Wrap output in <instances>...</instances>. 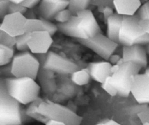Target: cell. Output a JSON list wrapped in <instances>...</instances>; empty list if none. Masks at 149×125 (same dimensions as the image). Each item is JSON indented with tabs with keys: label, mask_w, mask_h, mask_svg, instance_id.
<instances>
[{
	"label": "cell",
	"mask_w": 149,
	"mask_h": 125,
	"mask_svg": "<svg viewBox=\"0 0 149 125\" xmlns=\"http://www.w3.org/2000/svg\"><path fill=\"white\" fill-rule=\"evenodd\" d=\"M69 0H63L58 2H50L42 0L38 7V13L41 18L51 21L55 19L58 12L68 8Z\"/></svg>",
	"instance_id": "5bb4252c"
},
{
	"label": "cell",
	"mask_w": 149,
	"mask_h": 125,
	"mask_svg": "<svg viewBox=\"0 0 149 125\" xmlns=\"http://www.w3.org/2000/svg\"><path fill=\"white\" fill-rule=\"evenodd\" d=\"M15 55L14 48L0 44V66L12 63Z\"/></svg>",
	"instance_id": "44dd1931"
},
{
	"label": "cell",
	"mask_w": 149,
	"mask_h": 125,
	"mask_svg": "<svg viewBox=\"0 0 149 125\" xmlns=\"http://www.w3.org/2000/svg\"><path fill=\"white\" fill-rule=\"evenodd\" d=\"M17 37L10 36L6 32L0 30V44L9 47H15Z\"/></svg>",
	"instance_id": "cb8c5ba5"
},
{
	"label": "cell",
	"mask_w": 149,
	"mask_h": 125,
	"mask_svg": "<svg viewBox=\"0 0 149 125\" xmlns=\"http://www.w3.org/2000/svg\"><path fill=\"white\" fill-rule=\"evenodd\" d=\"M28 9L23 7L22 4H15V3L10 2V6H9L8 14H13V13H21V14H25L27 12Z\"/></svg>",
	"instance_id": "f1b7e54d"
},
{
	"label": "cell",
	"mask_w": 149,
	"mask_h": 125,
	"mask_svg": "<svg viewBox=\"0 0 149 125\" xmlns=\"http://www.w3.org/2000/svg\"><path fill=\"white\" fill-rule=\"evenodd\" d=\"M52 43V36L47 31H38L30 33L28 39L29 52L35 55L47 54Z\"/></svg>",
	"instance_id": "7c38bea8"
},
{
	"label": "cell",
	"mask_w": 149,
	"mask_h": 125,
	"mask_svg": "<svg viewBox=\"0 0 149 125\" xmlns=\"http://www.w3.org/2000/svg\"><path fill=\"white\" fill-rule=\"evenodd\" d=\"M91 76H90V71L88 68L85 69H80L79 70L76 71L71 75V80L75 85L79 86H83L89 83Z\"/></svg>",
	"instance_id": "ffe728a7"
},
{
	"label": "cell",
	"mask_w": 149,
	"mask_h": 125,
	"mask_svg": "<svg viewBox=\"0 0 149 125\" xmlns=\"http://www.w3.org/2000/svg\"><path fill=\"white\" fill-rule=\"evenodd\" d=\"M44 100L39 97L36 101H33L32 103L29 104L28 107L26 108V111H25V114H26V117L33 119V120L39 122L46 124L47 122L49 120V119L45 117L42 114H41L39 112V111H38V107H39V106L40 105L41 103Z\"/></svg>",
	"instance_id": "d6986e66"
},
{
	"label": "cell",
	"mask_w": 149,
	"mask_h": 125,
	"mask_svg": "<svg viewBox=\"0 0 149 125\" xmlns=\"http://www.w3.org/2000/svg\"><path fill=\"white\" fill-rule=\"evenodd\" d=\"M78 41L106 61L109 60L119 46V43L112 41L103 33H99L89 39H80Z\"/></svg>",
	"instance_id": "9c48e42d"
},
{
	"label": "cell",
	"mask_w": 149,
	"mask_h": 125,
	"mask_svg": "<svg viewBox=\"0 0 149 125\" xmlns=\"http://www.w3.org/2000/svg\"><path fill=\"white\" fill-rule=\"evenodd\" d=\"M36 56L44 68L60 75H72L80 69L75 62L53 52Z\"/></svg>",
	"instance_id": "ba28073f"
},
{
	"label": "cell",
	"mask_w": 149,
	"mask_h": 125,
	"mask_svg": "<svg viewBox=\"0 0 149 125\" xmlns=\"http://www.w3.org/2000/svg\"><path fill=\"white\" fill-rule=\"evenodd\" d=\"M21 104L7 93L3 81L0 80V125H22L23 115Z\"/></svg>",
	"instance_id": "3957f363"
},
{
	"label": "cell",
	"mask_w": 149,
	"mask_h": 125,
	"mask_svg": "<svg viewBox=\"0 0 149 125\" xmlns=\"http://www.w3.org/2000/svg\"><path fill=\"white\" fill-rule=\"evenodd\" d=\"M38 111L49 120L61 122L66 125H80L82 122V118L71 109L49 100L42 101Z\"/></svg>",
	"instance_id": "5b68a950"
},
{
	"label": "cell",
	"mask_w": 149,
	"mask_h": 125,
	"mask_svg": "<svg viewBox=\"0 0 149 125\" xmlns=\"http://www.w3.org/2000/svg\"><path fill=\"white\" fill-rule=\"evenodd\" d=\"M58 30L69 37L77 40L89 39L99 33H102L101 28L90 10H83L77 13L65 23L57 24Z\"/></svg>",
	"instance_id": "6da1fadb"
},
{
	"label": "cell",
	"mask_w": 149,
	"mask_h": 125,
	"mask_svg": "<svg viewBox=\"0 0 149 125\" xmlns=\"http://www.w3.org/2000/svg\"><path fill=\"white\" fill-rule=\"evenodd\" d=\"M42 0H26L22 3V5L27 9H33L37 5H39Z\"/></svg>",
	"instance_id": "e575fe53"
},
{
	"label": "cell",
	"mask_w": 149,
	"mask_h": 125,
	"mask_svg": "<svg viewBox=\"0 0 149 125\" xmlns=\"http://www.w3.org/2000/svg\"><path fill=\"white\" fill-rule=\"evenodd\" d=\"M139 24L141 28L145 33L149 34V14L147 17L144 19H140Z\"/></svg>",
	"instance_id": "d590c367"
},
{
	"label": "cell",
	"mask_w": 149,
	"mask_h": 125,
	"mask_svg": "<svg viewBox=\"0 0 149 125\" xmlns=\"http://www.w3.org/2000/svg\"><path fill=\"white\" fill-rule=\"evenodd\" d=\"M38 31H45L42 20L40 18L28 19L26 24V33H32Z\"/></svg>",
	"instance_id": "603a6c76"
},
{
	"label": "cell",
	"mask_w": 149,
	"mask_h": 125,
	"mask_svg": "<svg viewBox=\"0 0 149 125\" xmlns=\"http://www.w3.org/2000/svg\"><path fill=\"white\" fill-rule=\"evenodd\" d=\"M9 95L23 105H29L39 98L41 87L30 78H2Z\"/></svg>",
	"instance_id": "7a4b0ae2"
},
{
	"label": "cell",
	"mask_w": 149,
	"mask_h": 125,
	"mask_svg": "<svg viewBox=\"0 0 149 125\" xmlns=\"http://www.w3.org/2000/svg\"><path fill=\"white\" fill-rule=\"evenodd\" d=\"M28 19L21 13L7 14L0 25V30L10 36L17 37L26 33V24Z\"/></svg>",
	"instance_id": "30bf717a"
},
{
	"label": "cell",
	"mask_w": 149,
	"mask_h": 125,
	"mask_svg": "<svg viewBox=\"0 0 149 125\" xmlns=\"http://www.w3.org/2000/svg\"><path fill=\"white\" fill-rule=\"evenodd\" d=\"M146 50L147 54H149V43L148 44L146 45Z\"/></svg>",
	"instance_id": "ee69618b"
},
{
	"label": "cell",
	"mask_w": 149,
	"mask_h": 125,
	"mask_svg": "<svg viewBox=\"0 0 149 125\" xmlns=\"http://www.w3.org/2000/svg\"><path fill=\"white\" fill-rule=\"evenodd\" d=\"M101 85L102 88H103L108 94H109V95H111V96H116V95H118L117 91H116L115 87L113 86V84L111 82L110 77H109V78H107V80H106L103 84H101Z\"/></svg>",
	"instance_id": "4316f807"
},
{
	"label": "cell",
	"mask_w": 149,
	"mask_h": 125,
	"mask_svg": "<svg viewBox=\"0 0 149 125\" xmlns=\"http://www.w3.org/2000/svg\"><path fill=\"white\" fill-rule=\"evenodd\" d=\"M136 14L140 19H144L148 17L149 14V1H147L145 4L141 5Z\"/></svg>",
	"instance_id": "4dcf8cb0"
},
{
	"label": "cell",
	"mask_w": 149,
	"mask_h": 125,
	"mask_svg": "<svg viewBox=\"0 0 149 125\" xmlns=\"http://www.w3.org/2000/svg\"><path fill=\"white\" fill-rule=\"evenodd\" d=\"M0 67V74L3 78H10L14 77L12 72V63Z\"/></svg>",
	"instance_id": "f546056e"
},
{
	"label": "cell",
	"mask_w": 149,
	"mask_h": 125,
	"mask_svg": "<svg viewBox=\"0 0 149 125\" xmlns=\"http://www.w3.org/2000/svg\"><path fill=\"white\" fill-rule=\"evenodd\" d=\"M29 36H30V33H26L21 36H17L15 45V48L17 51L20 52L29 51V46H28V39H29Z\"/></svg>",
	"instance_id": "d4e9b609"
},
{
	"label": "cell",
	"mask_w": 149,
	"mask_h": 125,
	"mask_svg": "<svg viewBox=\"0 0 149 125\" xmlns=\"http://www.w3.org/2000/svg\"><path fill=\"white\" fill-rule=\"evenodd\" d=\"M139 20V17L136 14L132 16H123L119 33V44L123 46L148 44L149 34L141 28Z\"/></svg>",
	"instance_id": "277c9868"
},
{
	"label": "cell",
	"mask_w": 149,
	"mask_h": 125,
	"mask_svg": "<svg viewBox=\"0 0 149 125\" xmlns=\"http://www.w3.org/2000/svg\"><path fill=\"white\" fill-rule=\"evenodd\" d=\"M114 10L122 16L135 15L141 7V0H114Z\"/></svg>",
	"instance_id": "e0dca14e"
},
{
	"label": "cell",
	"mask_w": 149,
	"mask_h": 125,
	"mask_svg": "<svg viewBox=\"0 0 149 125\" xmlns=\"http://www.w3.org/2000/svg\"><path fill=\"white\" fill-rule=\"evenodd\" d=\"M143 1H149V0H143Z\"/></svg>",
	"instance_id": "681fc988"
},
{
	"label": "cell",
	"mask_w": 149,
	"mask_h": 125,
	"mask_svg": "<svg viewBox=\"0 0 149 125\" xmlns=\"http://www.w3.org/2000/svg\"><path fill=\"white\" fill-rule=\"evenodd\" d=\"M103 121L105 125H122L113 120H104Z\"/></svg>",
	"instance_id": "60d3db41"
},
{
	"label": "cell",
	"mask_w": 149,
	"mask_h": 125,
	"mask_svg": "<svg viewBox=\"0 0 149 125\" xmlns=\"http://www.w3.org/2000/svg\"><path fill=\"white\" fill-rule=\"evenodd\" d=\"M131 94L141 105L149 104V76L146 74L134 75L131 82Z\"/></svg>",
	"instance_id": "8fae6325"
},
{
	"label": "cell",
	"mask_w": 149,
	"mask_h": 125,
	"mask_svg": "<svg viewBox=\"0 0 149 125\" xmlns=\"http://www.w3.org/2000/svg\"><path fill=\"white\" fill-rule=\"evenodd\" d=\"M138 117L142 122H149V106L147 107L142 112L138 114Z\"/></svg>",
	"instance_id": "8d00e7d4"
},
{
	"label": "cell",
	"mask_w": 149,
	"mask_h": 125,
	"mask_svg": "<svg viewBox=\"0 0 149 125\" xmlns=\"http://www.w3.org/2000/svg\"><path fill=\"white\" fill-rule=\"evenodd\" d=\"M122 57L125 62H133L142 68L146 67L148 65L147 52L146 47L143 45L123 46Z\"/></svg>",
	"instance_id": "4fadbf2b"
},
{
	"label": "cell",
	"mask_w": 149,
	"mask_h": 125,
	"mask_svg": "<svg viewBox=\"0 0 149 125\" xmlns=\"http://www.w3.org/2000/svg\"><path fill=\"white\" fill-rule=\"evenodd\" d=\"M145 74H146L147 75H148V76H149V67H147L146 69Z\"/></svg>",
	"instance_id": "f6af8a7d"
},
{
	"label": "cell",
	"mask_w": 149,
	"mask_h": 125,
	"mask_svg": "<svg viewBox=\"0 0 149 125\" xmlns=\"http://www.w3.org/2000/svg\"><path fill=\"white\" fill-rule=\"evenodd\" d=\"M121 58H122V56H119V55L113 54V55H111V57H110V59H109V62H110V63L112 65H116V64L118 63V62H119V61L120 60Z\"/></svg>",
	"instance_id": "74e56055"
},
{
	"label": "cell",
	"mask_w": 149,
	"mask_h": 125,
	"mask_svg": "<svg viewBox=\"0 0 149 125\" xmlns=\"http://www.w3.org/2000/svg\"><path fill=\"white\" fill-rule=\"evenodd\" d=\"M11 3H15V4H21L23 1H25L26 0H9Z\"/></svg>",
	"instance_id": "b9f144b4"
},
{
	"label": "cell",
	"mask_w": 149,
	"mask_h": 125,
	"mask_svg": "<svg viewBox=\"0 0 149 125\" xmlns=\"http://www.w3.org/2000/svg\"><path fill=\"white\" fill-rule=\"evenodd\" d=\"M47 1H50V2H58V1H63V0H45Z\"/></svg>",
	"instance_id": "7bdbcfd3"
},
{
	"label": "cell",
	"mask_w": 149,
	"mask_h": 125,
	"mask_svg": "<svg viewBox=\"0 0 149 125\" xmlns=\"http://www.w3.org/2000/svg\"><path fill=\"white\" fill-rule=\"evenodd\" d=\"M10 4V1L9 0H0V18L1 20L8 14Z\"/></svg>",
	"instance_id": "1f68e13d"
},
{
	"label": "cell",
	"mask_w": 149,
	"mask_h": 125,
	"mask_svg": "<svg viewBox=\"0 0 149 125\" xmlns=\"http://www.w3.org/2000/svg\"><path fill=\"white\" fill-rule=\"evenodd\" d=\"M41 64L36 56L31 52H22L15 55L12 62V72L15 78H37Z\"/></svg>",
	"instance_id": "52a82bcc"
},
{
	"label": "cell",
	"mask_w": 149,
	"mask_h": 125,
	"mask_svg": "<svg viewBox=\"0 0 149 125\" xmlns=\"http://www.w3.org/2000/svg\"><path fill=\"white\" fill-rule=\"evenodd\" d=\"M92 1H98V0H92Z\"/></svg>",
	"instance_id": "c3c4849f"
},
{
	"label": "cell",
	"mask_w": 149,
	"mask_h": 125,
	"mask_svg": "<svg viewBox=\"0 0 149 125\" xmlns=\"http://www.w3.org/2000/svg\"><path fill=\"white\" fill-rule=\"evenodd\" d=\"M45 125H66V124L63 122H61L56 121V120H49L47 122V123L45 124Z\"/></svg>",
	"instance_id": "ab89813d"
},
{
	"label": "cell",
	"mask_w": 149,
	"mask_h": 125,
	"mask_svg": "<svg viewBox=\"0 0 149 125\" xmlns=\"http://www.w3.org/2000/svg\"><path fill=\"white\" fill-rule=\"evenodd\" d=\"M142 67L133 62H124L110 77L111 82L116 89L118 95L127 98L131 93V82L134 75L139 74Z\"/></svg>",
	"instance_id": "8992f818"
},
{
	"label": "cell",
	"mask_w": 149,
	"mask_h": 125,
	"mask_svg": "<svg viewBox=\"0 0 149 125\" xmlns=\"http://www.w3.org/2000/svg\"><path fill=\"white\" fill-rule=\"evenodd\" d=\"M112 65L109 61L91 62L88 65L90 76L95 81L103 84L105 81L111 76Z\"/></svg>",
	"instance_id": "9a60e30c"
},
{
	"label": "cell",
	"mask_w": 149,
	"mask_h": 125,
	"mask_svg": "<svg viewBox=\"0 0 149 125\" xmlns=\"http://www.w3.org/2000/svg\"><path fill=\"white\" fill-rule=\"evenodd\" d=\"M123 16L118 13H114L107 20V35L106 36L119 44V33L122 27Z\"/></svg>",
	"instance_id": "ac0fdd59"
},
{
	"label": "cell",
	"mask_w": 149,
	"mask_h": 125,
	"mask_svg": "<svg viewBox=\"0 0 149 125\" xmlns=\"http://www.w3.org/2000/svg\"><path fill=\"white\" fill-rule=\"evenodd\" d=\"M24 15L27 19H36V14H35L33 9H28L27 12H26Z\"/></svg>",
	"instance_id": "f35d334b"
},
{
	"label": "cell",
	"mask_w": 149,
	"mask_h": 125,
	"mask_svg": "<svg viewBox=\"0 0 149 125\" xmlns=\"http://www.w3.org/2000/svg\"><path fill=\"white\" fill-rule=\"evenodd\" d=\"M37 78L39 80V85L46 93H52L57 90L54 72L45 69L42 65L39 69Z\"/></svg>",
	"instance_id": "2e32d148"
},
{
	"label": "cell",
	"mask_w": 149,
	"mask_h": 125,
	"mask_svg": "<svg viewBox=\"0 0 149 125\" xmlns=\"http://www.w3.org/2000/svg\"><path fill=\"white\" fill-rule=\"evenodd\" d=\"M73 13L70 11L68 8L63 10L57 14V15L55 17L54 20L58 23H65L68 21H69L70 19L73 17Z\"/></svg>",
	"instance_id": "484cf974"
},
{
	"label": "cell",
	"mask_w": 149,
	"mask_h": 125,
	"mask_svg": "<svg viewBox=\"0 0 149 125\" xmlns=\"http://www.w3.org/2000/svg\"><path fill=\"white\" fill-rule=\"evenodd\" d=\"M114 0H98V1H92L91 4L96 6L97 7H112L114 9Z\"/></svg>",
	"instance_id": "d6a6232c"
},
{
	"label": "cell",
	"mask_w": 149,
	"mask_h": 125,
	"mask_svg": "<svg viewBox=\"0 0 149 125\" xmlns=\"http://www.w3.org/2000/svg\"><path fill=\"white\" fill-rule=\"evenodd\" d=\"M142 125H149V122H143Z\"/></svg>",
	"instance_id": "7dc6e473"
},
{
	"label": "cell",
	"mask_w": 149,
	"mask_h": 125,
	"mask_svg": "<svg viewBox=\"0 0 149 125\" xmlns=\"http://www.w3.org/2000/svg\"><path fill=\"white\" fill-rule=\"evenodd\" d=\"M40 19L42 20V22H43L44 23L45 31L48 32L52 36H54V35L55 34V33L58 30V25L54 24L53 23H52V22L49 21V20H45V19L41 18V17Z\"/></svg>",
	"instance_id": "83f0119b"
},
{
	"label": "cell",
	"mask_w": 149,
	"mask_h": 125,
	"mask_svg": "<svg viewBox=\"0 0 149 125\" xmlns=\"http://www.w3.org/2000/svg\"><path fill=\"white\" fill-rule=\"evenodd\" d=\"M98 9V11L100 12H102L103 14V19H104L105 23H107V20H109V18L110 17H111L114 12H113V8L109 7H97Z\"/></svg>",
	"instance_id": "836d02e7"
},
{
	"label": "cell",
	"mask_w": 149,
	"mask_h": 125,
	"mask_svg": "<svg viewBox=\"0 0 149 125\" xmlns=\"http://www.w3.org/2000/svg\"><path fill=\"white\" fill-rule=\"evenodd\" d=\"M91 2L92 0H69L68 8L74 15H76L79 12L88 10Z\"/></svg>",
	"instance_id": "7402d4cb"
},
{
	"label": "cell",
	"mask_w": 149,
	"mask_h": 125,
	"mask_svg": "<svg viewBox=\"0 0 149 125\" xmlns=\"http://www.w3.org/2000/svg\"><path fill=\"white\" fill-rule=\"evenodd\" d=\"M95 125H105V124H104V122H103V121H101L100 122L97 123V124H95Z\"/></svg>",
	"instance_id": "bcb514c9"
}]
</instances>
